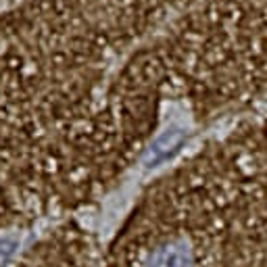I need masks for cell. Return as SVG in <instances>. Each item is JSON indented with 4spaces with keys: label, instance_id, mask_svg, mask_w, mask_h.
Instances as JSON below:
<instances>
[{
    "label": "cell",
    "instance_id": "cell-1",
    "mask_svg": "<svg viewBox=\"0 0 267 267\" xmlns=\"http://www.w3.org/2000/svg\"><path fill=\"white\" fill-rule=\"evenodd\" d=\"M17 244H19V240L15 236H9V238H3V240H0V265L17 250Z\"/></svg>",
    "mask_w": 267,
    "mask_h": 267
}]
</instances>
